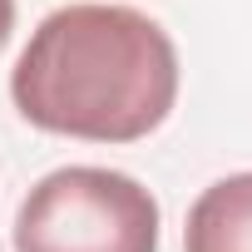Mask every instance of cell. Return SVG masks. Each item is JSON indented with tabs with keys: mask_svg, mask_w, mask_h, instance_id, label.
<instances>
[{
	"mask_svg": "<svg viewBox=\"0 0 252 252\" xmlns=\"http://www.w3.org/2000/svg\"><path fill=\"white\" fill-rule=\"evenodd\" d=\"M10 99L45 134L139 144L178 104V50L168 30L134 5H60L20 50Z\"/></svg>",
	"mask_w": 252,
	"mask_h": 252,
	"instance_id": "obj_1",
	"label": "cell"
},
{
	"mask_svg": "<svg viewBox=\"0 0 252 252\" xmlns=\"http://www.w3.org/2000/svg\"><path fill=\"white\" fill-rule=\"evenodd\" d=\"M183 252H252V173H227L193 198Z\"/></svg>",
	"mask_w": 252,
	"mask_h": 252,
	"instance_id": "obj_3",
	"label": "cell"
},
{
	"mask_svg": "<svg viewBox=\"0 0 252 252\" xmlns=\"http://www.w3.org/2000/svg\"><path fill=\"white\" fill-rule=\"evenodd\" d=\"M10 30H15V0H0V50L10 45Z\"/></svg>",
	"mask_w": 252,
	"mask_h": 252,
	"instance_id": "obj_4",
	"label": "cell"
},
{
	"mask_svg": "<svg viewBox=\"0 0 252 252\" xmlns=\"http://www.w3.org/2000/svg\"><path fill=\"white\" fill-rule=\"evenodd\" d=\"M158 198L119 168H55L15 213V252H158Z\"/></svg>",
	"mask_w": 252,
	"mask_h": 252,
	"instance_id": "obj_2",
	"label": "cell"
}]
</instances>
